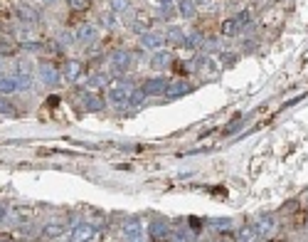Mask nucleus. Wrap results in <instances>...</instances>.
Returning a JSON list of instances; mask_svg holds the SVG:
<instances>
[{
	"instance_id": "obj_1",
	"label": "nucleus",
	"mask_w": 308,
	"mask_h": 242,
	"mask_svg": "<svg viewBox=\"0 0 308 242\" xmlns=\"http://www.w3.org/2000/svg\"><path fill=\"white\" fill-rule=\"evenodd\" d=\"M131 94H133V87H131L128 82H119V84H114V87L109 89V102H111L114 107H123V104H128Z\"/></svg>"
},
{
	"instance_id": "obj_2",
	"label": "nucleus",
	"mask_w": 308,
	"mask_h": 242,
	"mask_svg": "<svg viewBox=\"0 0 308 242\" xmlns=\"http://www.w3.org/2000/svg\"><path fill=\"white\" fill-rule=\"evenodd\" d=\"M141 45L155 52V50H160V47L165 45V35L158 32V30H143V32H141Z\"/></svg>"
},
{
	"instance_id": "obj_3",
	"label": "nucleus",
	"mask_w": 308,
	"mask_h": 242,
	"mask_svg": "<svg viewBox=\"0 0 308 242\" xmlns=\"http://www.w3.org/2000/svg\"><path fill=\"white\" fill-rule=\"evenodd\" d=\"M165 87H168V82L163 77H151L141 89L146 92V97H163L165 94Z\"/></svg>"
},
{
	"instance_id": "obj_4",
	"label": "nucleus",
	"mask_w": 308,
	"mask_h": 242,
	"mask_svg": "<svg viewBox=\"0 0 308 242\" xmlns=\"http://www.w3.org/2000/svg\"><path fill=\"white\" fill-rule=\"evenodd\" d=\"M148 235H151L153 240H165V238H170V223L163 220V218H155V220L151 223Z\"/></svg>"
},
{
	"instance_id": "obj_5",
	"label": "nucleus",
	"mask_w": 308,
	"mask_h": 242,
	"mask_svg": "<svg viewBox=\"0 0 308 242\" xmlns=\"http://www.w3.org/2000/svg\"><path fill=\"white\" fill-rule=\"evenodd\" d=\"M37 74H40V79H42L45 87H57V82H60V77H62L60 72H57V67H52V64H40Z\"/></svg>"
},
{
	"instance_id": "obj_6",
	"label": "nucleus",
	"mask_w": 308,
	"mask_h": 242,
	"mask_svg": "<svg viewBox=\"0 0 308 242\" xmlns=\"http://www.w3.org/2000/svg\"><path fill=\"white\" fill-rule=\"evenodd\" d=\"M74 37H77L79 42L89 45V42H94V40L99 37V30H96V25H91V22H84V25H79V27H77Z\"/></svg>"
},
{
	"instance_id": "obj_7",
	"label": "nucleus",
	"mask_w": 308,
	"mask_h": 242,
	"mask_svg": "<svg viewBox=\"0 0 308 242\" xmlns=\"http://www.w3.org/2000/svg\"><path fill=\"white\" fill-rule=\"evenodd\" d=\"M123 238L126 240H141L143 238V230H141V220L138 218H126V223H123Z\"/></svg>"
},
{
	"instance_id": "obj_8",
	"label": "nucleus",
	"mask_w": 308,
	"mask_h": 242,
	"mask_svg": "<svg viewBox=\"0 0 308 242\" xmlns=\"http://www.w3.org/2000/svg\"><path fill=\"white\" fill-rule=\"evenodd\" d=\"M69 238L72 240H91V238H96V230H94V225H89V223H77L74 228H72V233H69Z\"/></svg>"
},
{
	"instance_id": "obj_9",
	"label": "nucleus",
	"mask_w": 308,
	"mask_h": 242,
	"mask_svg": "<svg viewBox=\"0 0 308 242\" xmlns=\"http://www.w3.org/2000/svg\"><path fill=\"white\" fill-rule=\"evenodd\" d=\"M192 92V84H187L183 79H178V82H170L168 87H165V94L163 97H168V99H178V97H185V94H190Z\"/></svg>"
},
{
	"instance_id": "obj_10",
	"label": "nucleus",
	"mask_w": 308,
	"mask_h": 242,
	"mask_svg": "<svg viewBox=\"0 0 308 242\" xmlns=\"http://www.w3.org/2000/svg\"><path fill=\"white\" fill-rule=\"evenodd\" d=\"M109 62H111V69H114V72H126V69L131 67L133 57H131V52H126V50H116Z\"/></svg>"
},
{
	"instance_id": "obj_11",
	"label": "nucleus",
	"mask_w": 308,
	"mask_h": 242,
	"mask_svg": "<svg viewBox=\"0 0 308 242\" xmlns=\"http://www.w3.org/2000/svg\"><path fill=\"white\" fill-rule=\"evenodd\" d=\"M254 228H256V233H259L261 238H269V235L276 230V223H274L271 215H261V218L254 223Z\"/></svg>"
},
{
	"instance_id": "obj_12",
	"label": "nucleus",
	"mask_w": 308,
	"mask_h": 242,
	"mask_svg": "<svg viewBox=\"0 0 308 242\" xmlns=\"http://www.w3.org/2000/svg\"><path fill=\"white\" fill-rule=\"evenodd\" d=\"M15 82H17V89H30L32 87V74L27 72V64H20V72L15 74Z\"/></svg>"
},
{
	"instance_id": "obj_13",
	"label": "nucleus",
	"mask_w": 308,
	"mask_h": 242,
	"mask_svg": "<svg viewBox=\"0 0 308 242\" xmlns=\"http://www.w3.org/2000/svg\"><path fill=\"white\" fill-rule=\"evenodd\" d=\"M170 60H173V55H170V52H165V50H155V52H153V60H151V64H153L155 69H165V67L170 64Z\"/></svg>"
},
{
	"instance_id": "obj_14",
	"label": "nucleus",
	"mask_w": 308,
	"mask_h": 242,
	"mask_svg": "<svg viewBox=\"0 0 308 242\" xmlns=\"http://www.w3.org/2000/svg\"><path fill=\"white\" fill-rule=\"evenodd\" d=\"M79 72H81V64H79V62H77V60H67V62H64V69H62V77H67V79H72V82H74V79L79 77Z\"/></svg>"
},
{
	"instance_id": "obj_15",
	"label": "nucleus",
	"mask_w": 308,
	"mask_h": 242,
	"mask_svg": "<svg viewBox=\"0 0 308 242\" xmlns=\"http://www.w3.org/2000/svg\"><path fill=\"white\" fill-rule=\"evenodd\" d=\"M62 235H64V228L57 225V223H50V225L42 228V238H45V240H57Z\"/></svg>"
},
{
	"instance_id": "obj_16",
	"label": "nucleus",
	"mask_w": 308,
	"mask_h": 242,
	"mask_svg": "<svg viewBox=\"0 0 308 242\" xmlns=\"http://www.w3.org/2000/svg\"><path fill=\"white\" fill-rule=\"evenodd\" d=\"M12 92H17V82H15V77L2 74V77H0V94H12Z\"/></svg>"
},
{
	"instance_id": "obj_17",
	"label": "nucleus",
	"mask_w": 308,
	"mask_h": 242,
	"mask_svg": "<svg viewBox=\"0 0 308 242\" xmlns=\"http://www.w3.org/2000/svg\"><path fill=\"white\" fill-rule=\"evenodd\" d=\"M178 10H180V15H183L185 20H190V17H195L197 5H195V0H180L178 2Z\"/></svg>"
},
{
	"instance_id": "obj_18",
	"label": "nucleus",
	"mask_w": 308,
	"mask_h": 242,
	"mask_svg": "<svg viewBox=\"0 0 308 242\" xmlns=\"http://www.w3.org/2000/svg\"><path fill=\"white\" fill-rule=\"evenodd\" d=\"M84 102H86V109H89V112H101V109H104V99H101L99 94H86Z\"/></svg>"
},
{
	"instance_id": "obj_19",
	"label": "nucleus",
	"mask_w": 308,
	"mask_h": 242,
	"mask_svg": "<svg viewBox=\"0 0 308 242\" xmlns=\"http://www.w3.org/2000/svg\"><path fill=\"white\" fill-rule=\"evenodd\" d=\"M17 17H20L22 22H35V20H37V12H35L32 7H27V5H17Z\"/></svg>"
},
{
	"instance_id": "obj_20",
	"label": "nucleus",
	"mask_w": 308,
	"mask_h": 242,
	"mask_svg": "<svg viewBox=\"0 0 308 242\" xmlns=\"http://www.w3.org/2000/svg\"><path fill=\"white\" fill-rule=\"evenodd\" d=\"M183 37H185V32L180 30V27H168V32H165V40L168 42H173V45H183Z\"/></svg>"
},
{
	"instance_id": "obj_21",
	"label": "nucleus",
	"mask_w": 308,
	"mask_h": 242,
	"mask_svg": "<svg viewBox=\"0 0 308 242\" xmlns=\"http://www.w3.org/2000/svg\"><path fill=\"white\" fill-rule=\"evenodd\" d=\"M183 45L187 50H197V47H202V35H197V32H190V35H185L183 37Z\"/></svg>"
},
{
	"instance_id": "obj_22",
	"label": "nucleus",
	"mask_w": 308,
	"mask_h": 242,
	"mask_svg": "<svg viewBox=\"0 0 308 242\" xmlns=\"http://www.w3.org/2000/svg\"><path fill=\"white\" fill-rule=\"evenodd\" d=\"M170 238L178 242H192L197 240V233L195 230H175V233H170Z\"/></svg>"
},
{
	"instance_id": "obj_23",
	"label": "nucleus",
	"mask_w": 308,
	"mask_h": 242,
	"mask_svg": "<svg viewBox=\"0 0 308 242\" xmlns=\"http://www.w3.org/2000/svg\"><path fill=\"white\" fill-rule=\"evenodd\" d=\"M261 235L256 233V228L251 225V228H242L239 230V235H237V240H242V242H249V240H259Z\"/></svg>"
},
{
	"instance_id": "obj_24",
	"label": "nucleus",
	"mask_w": 308,
	"mask_h": 242,
	"mask_svg": "<svg viewBox=\"0 0 308 242\" xmlns=\"http://www.w3.org/2000/svg\"><path fill=\"white\" fill-rule=\"evenodd\" d=\"M237 30H239V25H237V20H234V17H230V20H225V22H222V32H225L227 37H232Z\"/></svg>"
},
{
	"instance_id": "obj_25",
	"label": "nucleus",
	"mask_w": 308,
	"mask_h": 242,
	"mask_svg": "<svg viewBox=\"0 0 308 242\" xmlns=\"http://www.w3.org/2000/svg\"><path fill=\"white\" fill-rule=\"evenodd\" d=\"M143 102H146V92H143V89H133V94H131L128 104H131V107H141Z\"/></svg>"
},
{
	"instance_id": "obj_26",
	"label": "nucleus",
	"mask_w": 308,
	"mask_h": 242,
	"mask_svg": "<svg viewBox=\"0 0 308 242\" xmlns=\"http://www.w3.org/2000/svg\"><path fill=\"white\" fill-rule=\"evenodd\" d=\"M210 225L217 228V230H227V228H232V220H230V218H212Z\"/></svg>"
},
{
	"instance_id": "obj_27",
	"label": "nucleus",
	"mask_w": 308,
	"mask_h": 242,
	"mask_svg": "<svg viewBox=\"0 0 308 242\" xmlns=\"http://www.w3.org/2000/svg\"><path fill=\"white\" fill-rule=\"evenodd\" d=\"M104 79H106V77H104V74H91V79H89V82H86V84H89V89H94V87H96V89H99V87H101V84H104Z\"/></svg>"
},
{
	"instance_id": "obj_28",
	"label": "nucleus",
	"mask_w": 308,
	"mask_h": 242,
	"mask_svg": "<svg viewBox=\"0 0 308 242\" xmlns=\"http://www.w3.org/2000/svg\"><path fill=\"white\" fill-rule=\"evenodd\" d=\"M91 0H69V7L72 10H86Z\"/></svg>"
},
{
	"instance_id": "obj_29",
	"label": "nucleus",
	"mask_w": 308,
	"mask_h": 242,
	"mask_svg": "<svg viewBox=\"0 0 308 242\" xmlns=\"http://www.w3.org/2000/svg\"><path fill=\"white\" fill-rule=\"evenodd\" d=\"M128 7V2L126 0H111V10H116V12H123Z\"/></svg>"
},
{
	"instance_id": "obj_30",
	"label": "nucleus",
	"mask_w": 308,
	"mask_h": 242,
	"mask_svg": "<svg viewBox=\"0 0 308 242\" xmlns=\"http://www.w3.org/2000/svg\"><path fill=\"white\" fill-rule=\"evenodd\" d=\"M15 109H12V104H7L5 102V97H0V114H12Z\"/></svg>"
},
{
	"instance_id": "obj_31",
	"label": "nucleus",
	"mask_w": 308,
	"mask_h": 242,
	"mask_svg": "<svg viewBox=\"0 0 308 242\" xmlns=\"http://www.w3.org/2000/svg\"><path fill=\"white\" fill-rule=\"evenodd\" d=\"M234 20H237V25L242 27V25H246V22H249V12H246V10H242V12H237V17H234Z\"/></svg>"
},
{
	"instance_id": "obj_32",
	"label": "nucleus",
	"mask_w": 308,
	"mask_h": 242,
	"mask_svg": "<svg viewBox=\"0 0 308 242\" xmlns=\"http://www.w3.org/2000/svg\"><path fill=\"white\" fill-rule=\"evenodd\" d=\"M72 42H74L72 32H62V45H72Z\"/></svg>"
},
{
	"instance_id": "obj_33",
	"label": "nucleus",
	"mask_w": 308,
	"mask_h": 242,
	"mask_svg": "<svg viewBox=\"0 0 308 242\" xmlns=\"http://www.w3.org/2000/svg\"><path fill=\"white\" fill-rule=\"evenodd\" d=\"M222 62H225L227 67H230V64L234 62V55H232V52H225V55H222Z\"/></svg>"
},
{
	"instance_id": "obj_34",
	"label": "nucleus",
	"mask_w": 308,
	"mask_h": 242,
	"mask_svg": "<svg viewBox=\"0 0 308 242\" xmlns=\"http://www.w3.org/2000/svg\"><path fill=\"white\" fill-rule=\"evenodd\" d=\"M5 215H7V210H5V205H0V223L5 220Z\"/></svg>"
},
{
	"instance_id": "obj_35",
	"label": "nucleus",
	"mask_w": 308,
	"mask_h": 242,
	"mask_svg": "<svg viewBox=\"0 0 308 242\" xmlns=\"http://www.w3.org/2000/svg\"><path fill=\"white\" fill-rule=\"evenodd\" d=\"M158 2H160V5H170L173 0H158Z\"/></svg>"
},
{
	"instance_id": "obj_36",
	"label": "nucleus",
	"mask_w": 308,
	"mask_h": 242,
	"mask_svg": "<svg viewBox=\"0 0 308 242\" xmlns=\"http://www.w3.org/2000/svg\"><path fill=\"white\" fill-rule=\"evenodd\" d=\"M42 2H47V5H50V2H55V0H42Z\"/></svg>"
}]
</instances>
